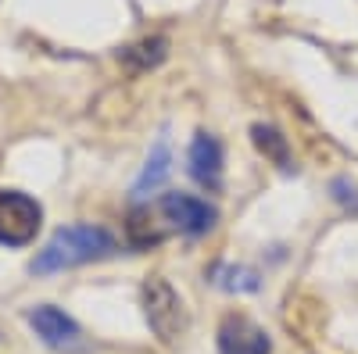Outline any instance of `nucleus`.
Wrapping results in <instances>:
<instances>
[{"instance_id":"f257e3e1","label":"nucleus","mask_w":358,"mask_h":354,"mask_svg":"<svg viewBox=\"0 0 358 354\" xmlns=\"http://www.w3.org/2000/svg\"><path fill=\"white\" fill-rule=\"evenodd\" d=\"M115 254V236L101 226H69L57 229L50 236V244L33 258V272L47 276V272H62L72 265L94 261V258H108Z\"/></svg>"},{"instance_id":"f03ea898","label":"nucleus","mask_w":358,"mask_h":354,"mask_svg":"<svg viewBox=\"0 0 358 354\" xmlns=\"http://www.w3.org/2000/svg\"><path fill=\"white\" fill-rule=\"evenodd\" d=\"M151 212L162 226V233H187V236H201L215 226V208L201 197L190 193H165L151 204Z\"/></svg>"},{"instance_id":"7ed1b4c3","label":"nucleus","mask_w":358,"mask_h":354,"mask_svg":"<svg viewBox=\"0 0 358 354\" xmlns=\"http://www.w3.org/2000/svg\"><path fill=\"white\" fill-rule=\"evenodd\" d=\"M143 311H147V322L151 330L162 337V344H176L187 330V311H183V301L179 293L165 283V279H151L143 286Z\"/></svg>"},{"instance_id":"20e7f679","label":"nucleus","mask_w":358,"mask_h":354,"mask_svg":"<svg viewBox=\"0 0 358 354\" xmlns=\"http://www.w3.org/2000/svg\"><path fill=\"white\" fill-rule=\"evenodd\" d=\"M40 219L43 212L33 197L0 190V244H8V247L29 244L40 229Z\"/></svg>"},{"instance_id":"39448f33","label":"nucleus","mask_w":358,"mask_h":354,"mask_svg":"<svg viewBox=\"0 0 358 354\" xmlns=\"http://www.w3.org/2000/svg\"><path fill=\"white\" fill-rule=\"evenodd\" d=\"M29 326H33L36 337L54 351H79L83 347V330L65 311H57L50 304H40V308L29 311Z\"/></svg>"},{"instance_id":"423d86ee","label":"nucleus","mask_w":358,"mask_h":354,"mask_svg":"<svg viewBox=\"0 0 358 354\" xmlns=\"http://www.w3.org/2000/svg\"><path fill=\"white\" fill-rule=\"evenodd\" d=\"M219 351L222 354H268L273 340L248 315H229L219 326Z\"/></svg>"},{"instance_id":"0eeeda50","label":"nucleus","mask_w":358,"mask_h":354,"mask_svg":"<svg viewBox=\"0 0 358 354\" xmlns=\"http://www.w3.org/2000/svg\"><path fill=\"white\" fill-rule=\"evenodd\" d=\"M190 175L208 190L222 186V143L215 136L201 133L194 140V147H190Z\"/></svg>"},{"instance_id":"6e6552de","label":"nucleus","mask_w":358,"mask_h":354,"mask_svg":"<svg viewBox=\"0 0 358 354\" xmlns=\"http://www.w3.org/2000/svg\"><path fill=\"white\" fill-rule=\"evenodd\" d=\"M251 133H255V143H258V151H262L265 158H273V161H276L280 168H287V172L294 168V165H290V147H287V136H280L273 126H255Z\"/></svg>"},{"instance_id":"1a4fd4ad","label":"nucleus","mask_w":358,"mask_h":354,"mask_svg":"<svg viewBox=\"0 0 358 354\" xmlns=\"http://www.w3.org/2000/svg\"><path fill=\"white\" fill-rule=\"evenodd\" d=\"M165 175H169V143L165 140H158V147H155V154L151 158H147V168H143V175H140V179H136V193L143 197L147 190H155L162 179H165Z\"/></svg>"},{"instance_id":"9d476101","label":"nucleus","mask_w":358,"mask_h":354,"mask_svg":"<svg viewBox=\"0 0 358 354\" xmlns=\"http://www.w3.org/2000/svg\"><path fill=\"white\" fill-rule=\"evenodd\" d=\"M212 283L222 286V290L251 293V290H258V272H251V269H233V265H215V269H212Z\"/></svg>"}]
</instances>
